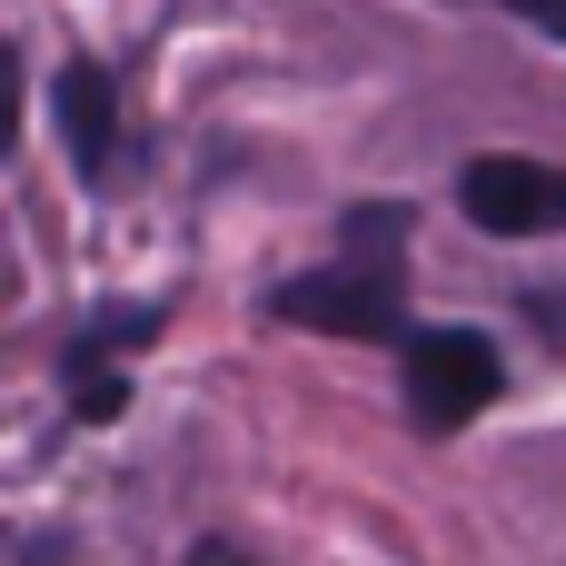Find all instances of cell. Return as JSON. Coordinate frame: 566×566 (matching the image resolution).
Returning a JSON list of instances; mask_svg holds the SVG:
<instances>
[{
	"mask_svg": "<svg viewBox=\"0 0 566 566\" xmlns=\"http://www.w3.org/2000/svg\"><path fill=\"white\" fill-rule=\"evenodd\" d=\"M269 308L328 338H398L408 328V199H358L338 219V259L289 279Z\"/></svg>",
	"mask_w": 566,
	"mask_h": 566,
	"instance_id": "1",
	"label": "cell"
},
{
	"mask_svg": "<svg viewBox=\"0 0 566 566\" xmlns=\"http://www.w3.org/2000/svg\"><path fill=\"white\" fill-rule=\"evenodd\" d=\"M398 388H408V418H418L428 438H458L468 418H488V408L507 398V368H497V348H488L478 328H418Z\"/></svg>",
	"mask_w": 566,
	"mask_h": 566,
	"instance_id": "2",
	"label": "cell"
},
{
	"mask_svg": "<svg viewBox=\"0 0 566 566\" xmlns=\"http://www.w3.org/2000/svg\"><path fill=\"white\" fill-rule=\"evenodd\" d=\"M458 209L488 229V239H537V229H566V169L547 159H517V149H488L458 169Z\"/></svg>",
	"mask_w": 566,
	"mask_h": 566,
	"instance_id": "3",
	"label": "cell"
},
{
	"mask_svg": "<svg viewBox=\"0 0 566 566\" xmlns=\"http://www.w3.org/2000/svg\"><path fill=\"white\" fill-rule=\"evenodd\" d=\"M50 109H60L70 169H80V179H109V159H119V90H109V70H99V60H70L60 90H50Z\"/></svg>",
	"mask_w": 566,
	"mask_h": 566,
	"instance_id": "4",
	"label": "cell"
},
{
	"mask_svg": "<svg viewBox=\"0 0 566 566\" xmlns=\"http://www.w3.org/2000/svg\"><path fill=\"white\" fill-rule=\"evenodd\" d=\"M527 318H537L547 338H566V289H527Z\"/></svg>",
	"mask_w": 566,
	"mask_h": 566,
	"instance_id": "5",
	"label": "cell"
},
{
	"mask_svg": "<svg viewBox=\"0 0 566 566\" xmlns=\"http://www.w3.org/2000/svg\"><path fill=\"white\" fill-rule=\"evenodd\" d=\"M507 10H517V20H537V30H557V40H566V0H507Z\"/></svg>",
	"mask_w": 566,
	"mask_h": 566,
	"instance_id": "6",
	"label": "cell"
},
{
	"mask_svg": "<svg viewBox=\"0 0 566 566\" xmlns=\"http://www.w3.org/2000/svg\"><path fill=\"white\" fill-rule=\"evenodd\" d=\"M189 566H249V557H239V547H219V537H209V547H199V557H189Z\"/></svg>",
	"mask_w": 566,
	"mask_h": 566,
	"instance_id": "7",
	"label": "cell"
}]
</instances>
